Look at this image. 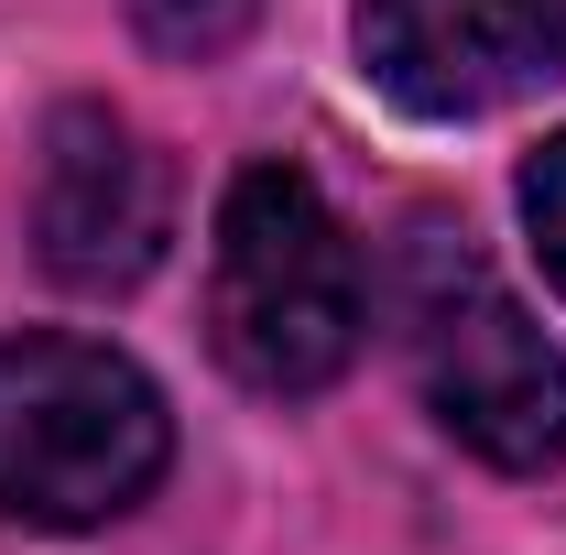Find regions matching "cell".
Returning <instances> with one entry per match:
<instances>
[{
	"mask_svg": "<svg viewBox=\"0 0 566 555\" xmlns=\"http://www.w3.org/2000/svg\"><path fill=\"white\" fill-rule=\"evenodd\" d=\"M359 327H370L359 240L316 197V175H294V164L229 175L218 251H208V348L229 359V381L327 392L359 359Z\"/></svg>",
	"mask_w": 566,
	"mask_h": 555,
	"instance_id": "2",
	"label": "cell"
},
{
	"mask_svg": "<svg viewBox=\"0 0 566 555\" xmlns=\"http://www.w3.org/2000/svg\"><path fill=\"white\" fill-rule=\"evenodd\" d=\"M381 316L403 338V370H415L424 415L447 425L458 447H480L491 469H556L566 458V359L534 327V305L458 229L415 218L392 240Z\"/></svg>",
	"mask_w": 566,
	"mask_h": 555,
	"instance_id": "1",
	"label": "cell"
},
{
	"mask_svg": "<svg viewBox=\"0 0 566 555\" xmlns=\"http://www.w3.org/2000/svg\"><path fill=\"white\" fill-rule=\"evenodd\" d=\"M175 458V415L98 338H0V523L87 534Z\"/></svg>",
	"mask_w": 566,
	"mask_h": 555,
	"instance_id": "3",
	"label": "cell"
},
{
	"mask_svg": "<svg viewBox=\"0 0 566 555\" xmlns=\"http://www.w3.org/2000/svg\"><path fill=\"white\" fill-rule=\"evenodd\" d=\"M175 240V175L164 153L98 109V98H66L44 121V164H33V251L44 273L76 283V294H132Z\"/></svg>",
	"mask_w": 566,
	"mask_h": 555,
	"instance_id": "4",
	"label": "cell"
},
{
	"mask_svg": "<svg viewBox=\"0 0 566 555\" xmlns=\"http://www.w3.org/2000/svg\"><path fill=\"white\" fill-rule=\"evenodd\" d=\"M359 66L415 121H480L566 76V0H359Z\"/></svg>",
	"mask_w": 566,
	"mask_h": 555,
	"instance_id": "5",
	"label": "cell"
},
{
	"mask_svg": "<svg viewBox=\"0 0 566 555\" xmlns=\"http://www.w3.org/2000/svg\"><path fill=\"white\" fill-rule=\"evenodd\" d=\"M523 229H534V251H545V273L566 294V132L523 164Z\"/></svg>",
	"mask_w": 566,
	"mask_h": 555,
	"instance_id": "7",
	"label": "cell"
},
{
	"mask_svg": "<svg viewBox=\"0 0 566 555\" xmlns=\"http://www.w3.org/2000/svg\"><path fill=\"white\" fill-rule=\"evenodd\" d=\"M132 22H142V44L208 66V55H229V44L262 22V0H132Z\"/></svg>",
	"mask_w": 566,
	"mask_h": 555,
	"instance_id": "6",
	"label": "cell"
}]
</instances>
